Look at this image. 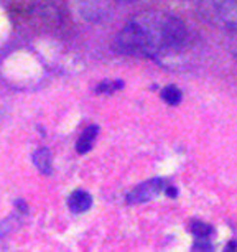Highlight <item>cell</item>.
<instances>
[{
    "mask_svg": "<svg viewBox=\"0 0 237 252\" xmlns=\"http://www.w3.org/2000/svg\"><path fill=\"white\" fill-rule=\"evenodd\" d=\"M198 13L211 25L237 32V0H200Z\"/></svg>",
    "mask_w": 237,
    "mask_h": 252,
    "instance_id": "obj_2",
    "label": "cell"
},
{
    "mask_svg": "<svg viewBox=\"0 0 237 252\" xmlns=\"http://www.w3.org/2000/svg\"><path fill=\"white\" fill-rule=\"evenodd\" d=\"M193 249H198V251H212V244L209 239H196L194 242Z\"/></svg>",
    "mask_w": 237,
    "mask_h": 252,
    "instance_id": "obj_10",
    "label": "cell"
},
{
    "mask_svg": "<svg viewBox=\"0 0 237 252\" xmlns=\"http://www.w3.org/2000/svg\"><path fill=\"white\" fill-rule=\"evenodd\" d=\"M129 2H130V0H129Z\"/></svg>",
    "mask_w": 237,
    "mask_h": 252,
    "instance_id": "obj_11",
    "label": "cell"
},
{
    "mask_svg": "<svg viewBox=\"0 0 237 252\" xmlns=\"http://www.w3.org/2000/svg\"><path fill=\"white\" fill-rule=\"evenodd\" d=\"M160 96H162V99L168 104V106H178V104L181 102V99H183V94L177 86L163 88L162 93H160Z\"/></svg>",
    "mask_w": 237,
    "mask_h": 252,
    "instance_id": "obj_7",
    "label": "cell"
},
{
    "mask_svg": "<svg viewBox=\"0 0 237 252\" xmlns=\"http://www.w3.org/2000/svg\"><path fill=\"white\" fill-rule=\"evenodd\" d=\"M33 163L43 175H50L53 170V158L48 149H38L33 154Z\"/></svg>",
    "mask_w": 237,
    "mask_h": 252,
    "instance_id": "obj_6",
    "label": "cell"
},
{
    "mask_svg": "<svg viewBox=\"0 0 237 252\" xmlns=\"http://www.w3.org/2000/svg\"><path fill=\"white\" fill-rule=\"evenodd\" d=\"M122 86H124L122 81L107 79V81H102V83L96 88V93L97 94H112V93H116L117 89H120Z\"/></svg>",
    "mask_w": 237,
    "mask_h": 252,
    "instance_id": "obj_9",
    "label": "cell"
},
{
    "mask_svg": "<svg viewBox=\"0 0 237 252\" xmlns=\"http://www.w3.org/2000/svg\"><path fill=\"white\" fill-rule=\"evenodd\" d=\"M189 229H191L193 236L196 237V239H209V236L212 234V227L207 224V222H203V221H193Z\"/></svg>",
    "mask_w": 237,
    "mask_h": 252,
    "instance_id": "obj_8",
    "label": "cell"
},
{
    "mask_svg": "<svg viewBox=\"0 0 237 252\" xmlns=\"http://www.w3.org/2000/svg\"><path fill=\"white\" fill-rule=\"evenodd\" d=\"M165 188H167L165 180L151 178L148 182L140 183L139 187H135L132 189V191L127 194V203H130V204L147 203V201H150V199L156 198L162 191H165Z\"/></svg>",
    "mask_w": 237,
    "mask_h": 252,
    "instance_id": "obj_3",
    "label": "cell"
},
{
    "mask_svg": "<svg viewBox=\"0 0 237 252\" xmlns=\"http://www.w3.org/2000/svg\"><path fill=\"white\" fill-rule=\"evenodd\" d=\"M92 206V196L84 189H76L69 194L68 198V208L74 215H81V213L89 211Z\"/></svg>",
    "mask_w": 237,
    "mask_h": 252,
    "instance_id": "obj_4",
    "label": "cell"
},
{
    "mask_svg": "<svg viewBox=\"0 0 237 252\" xmlns=\"http://www.w3.org/2000/svg\"><path fill=\"white\" fill-rule=\"evenodd\" d=\"M99 134V127L97 126H89L86 129L83 130L81 137H79L78 144H76V150H78V154H88L89 150L92 149L94 145V140H96V137Z\"/></svg>",
    "mask_w": 237,
    "mask_h": 252,
    "instance_id": "obj_5",
    "label": "cell"
},
{
    "mask_svg": "<svg viewBox=\"0 0 237 252\" xmlns=\"http://www.w3.org/2000/svg\"><path fill=\"white\" fill-rule=\"evenodd\" d=\"M189 46L186 23L163 12H142L132 17L116 36L118 53L151 58L163 66L181 63Z\"/></svg>",
    "mask_w": 237,
    "mask_h": 252,
    "instance_id": "obj_1",
    "label": "cell"
}]
</instances>
